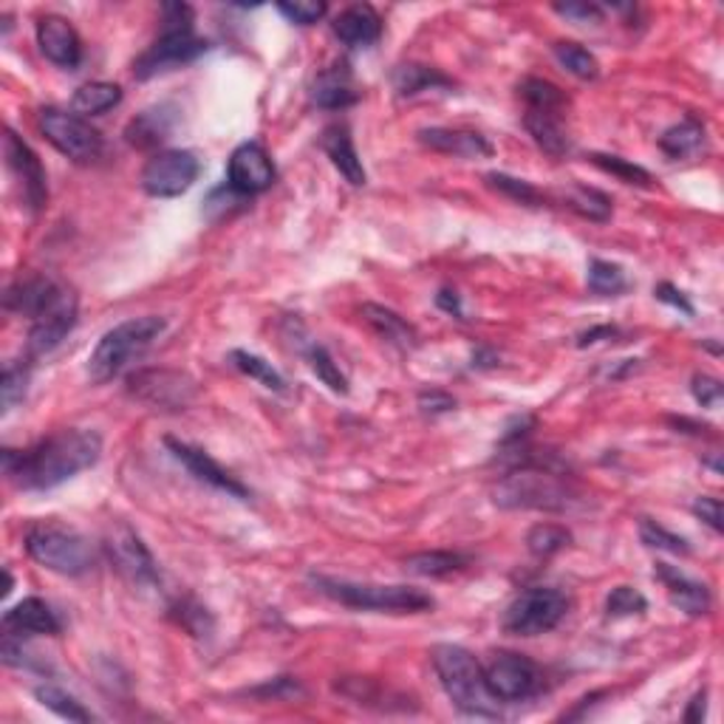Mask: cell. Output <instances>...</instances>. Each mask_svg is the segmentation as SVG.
Wrapping results in <instances>:
<instances>
[{
	"label": "cell",
	"mask_w": 724,
	"mask_h": 724,
	"mask_svg": "<svg viewBox=\"0 0 724 724\" xmlns=\"http://www.w3.org/2000/svg\"><path fill=\"white\" fill-rule=\"evenodd\" d=\"M199 174L201 161L192 150H161L141 170V190L154 199H176L196 185Z\"/></svg>",
	"instance_id": "8fae6325"
},
{
	"label": "cell",
	"mask_w": 724,
	"mask_h": 724,
	"mask_svg": "<svg viewBox=\"0 0 724 724\" xmlns=\"http://www.w3.org/2000/svg\"><path fill=\"white\" fill-rule=\"evenodd\" d=\"M34 696H38L40 705L57 713L60 718H69V722H94V713L85 711L83 702H77L71 693L60 691V688L40 685L38 691H34Z\"/></svg>",
	"instance_id": "d590c367"
},
{
	"label": "cell",
	"mask_w": 724,
	"mask_h": 724,
	"mask_svg": "<svg viewBox=\"0 0 724 724\" xmlns=\"http://www.w3.org/2000/svg\"><path fill=\"white\" fill-rule=\"evenodd\" d=\"M468 564L470 558L468 555H462V552L433 549V552L410 555V558L405 560V571H410V575L417 577H448L453 575V571H462Z\"/></svg>",
	"instance_id": "1f68e13d"
},
{
	"label": "cell",
	"mask_w": 724,
	"mask_h": 724,
	"mask_svg": "<svg viewBox=\"0 0 724 724\" xmlns=\"http://www.w3.org/2000/svg\"><path fill=\"white\" fill-rule=\"evenodd\" d=\"M103 455V437L96 430H57L29 450H3V473L18 490H52L94 468Z\"/></svg>",
	"instance_id": "6da1fadb"
},
{
	"label": "cell",
	"mask_w": 724,
	"mask_h": 724,
	"mask_svg": "<svg viewBox=\"0 0 724 724\" xmlns=\"http://www.w3.org/2000/svg\"><path fill=\"white\" fill-rule=\"evenodd\" d=\"M617 328L615 326H600V328H589V332L580 334V340H577V346L586 348V346H595V343H600L602 337H615Z\"/></svg>",
	"instance_id": "f5cc1de1"
},
{
	"label": "cell",
	"mask_w": 724,
	"mask_h": 724,
	"mask_svg": "<svg viewBox=\"0 0 724 724\" xmlns=\"http://www.w3.org/2000/svg\"><path fill=\"white\" fill-rule=\"evenodd\" d=\"M63 295L65 286H60L57 281H52L49 275H32L27 277V281H18L14 286L7 288L3 306H7V312H12V315L38 321V317L43 315V312H49Z\"/></svg>",
	"instance_id": "d6986e66"
},
{
	"label": "cell",
	"mask_w": 724,
	"mask_h": 724,
	"mask_svg": "<svg viewBox=\"0 0 724 724\" xmlns=\"http://www.w3.org/2000/svg\"><path fill=\"white\" fill-rule=\"evenodd\" d=\"M23 544L34 564L57 575L80 577L94 569V549L88 538L60 521H34L27 529Z\"/></svg>",
	"instance_id": "52a82bcc"
},
{
	"label": "cell",
	"mask_w": 724,
	"mask_h": 724,
	"mask_svg": "<svg viewBox=\"0 0 724 724\" xmlns=\"http://www.w3.org/2000/svg\"><path fill=\"white\" fill-rule=\"evenodd\" d=\"M419 408L424 413H448V410L455 408V399L442 391H422L419 394Z\"/></svg>",
	"instance_id": "681fc988"
},
{
	"label": "cell",
	"mask_w": 724,
	"mask_h": 724,
	"mask_svg": "<svg viewBox=\"0 0 724 724\" xmlns=\"http://www.w3.org/2000/svg\"><path fill=\"white\" fill-rule=\"evenodd\" d=\"M277 12L297 27H312L323 14L328 12L326 3H315V0H301V3H277Z\"/></svg>",
	"instance_id": "f6af8a7d"
},
{
	"label": "cell",
	"mask_w": 724,
	"mask_h": 724,
	"mask_svg": "<svg viewBox=\"0 0 724 724\" xmlns=\"http://www.w3.org/2000/svg\"><path fill=\"white\" fill-rule=\"evenodd\" d=\"M566 611H569V597L564 591L552 589V586H535V589L521 591L510 602V609L504 611V631L515 637L546 634V631L558 629Z\"/></svg>",
	"instance_id": "9c48e42d"
},
{
	"label": "cell",
	"mask_w": 724,
	"mask_h": 724,
	"mask_svg": "<svg viewBox=\"0 0 724 724\" xmlns=\"http://www.w3.org/2000/svg\"><path fill=\"white\" fill-rule=\"evenodd\" d=\"M359 315H363V321H366L385 343H391V346H397V348H405V351L419 346L417 328L410 326L402 315H397L394 308H385V306H379V303H363Z\"/></svg>",
	"instance_id": "484cf974"
},
{
	"label": "cell",
	"mask_w": 724,
	"mask_h": 724,
	"mask_svg": "<svg viewBox=\"0 0 724 724\" xmlns=\"http://www.w3.org/2000/svg\"><path fill=\"white\" fill-rule=\"evenodd\" d=\"M591 161H595L600 170H606V174H611V176H617L620 181H626V185H640V187L651 185V174H648L646 167L634 165V161H629V159H622V156L591 154Z\"/></svg>",
	"instance_id": "b9f144b4"
},
{
	"label": "cell",
	"mask_w": 724,
	"mask_h": 724,
	"mask_svg": "<svg viewBox=\"0 0 724 724\" xmlns=\"http://www.w3.org/2000/svg\"><path fill=\"white\" fill-rule=\"evenodd\" d=\"M119 103H123V88L116 83H85L71 99V111L80 116H99Z\"/></svg>",
	"instance_id": "4dcf8cb0"
},
{
	"label": "cell",
	"mask_w": 724,
	"mask_h": 724,
	"mask_svg": "<svg viewBox=\"0 0 724 724\" xmlns=\"http://www.w3.org/2000/svg\"><path fill=\"white\" fill-rule=\"evenodd\" d=\"M321 148L326 150V156L332 159V165L340 170V176L348 181V185H354V187L366 185L368 181L366 167H363V159H359L357 148H354V139H351V130H348V125H340V123L328 125L321 136Z\"/></svg>",
	"instance_id": "cb8c5ba5"
},
{
	"label": "cell",
	"mask_w": 724,
	"mask_h": 724,
	"mask_svg": "<svg viewBox=\"0 0 724 724\" xmlns=\"http://www.w3.org/2000/svg\"><path fill=\"white\" fill-rule=\"evenodd\" d=\"M165 444L170 448V453L179 459L181 464H185L187 470H190L192 475L199 481H204V484H210V487L221 490V493L232 495V499H241V501H250V490L241 484V481L235 479V475L227 473L224 468H221L216 459H212L210 453H204V450L192 448V444L187 442H179V439H165Z\"/></svg>",
	"instance_id": "ac0fdd59"
},
{
	"label": "cell",
	"mask_w": 724,
	"mask_h": 724,
	"mask_svg": "<svg viewBox=\"0 0 724 724\" xmlns=\"http://www.w3.org/2000/svg\"><path fill=\"white\" fill-rule=\"evenodd\" d=\"M105 549H108L111 564L116 571L130 580L134 586H156L159 584V569H156L154 555L148 546L141 544L139 535L125 524H116L105 538Z\"/></svg>",
	"instance_id": "4fadbf2b"
},
{
	"label": "cell",
	"mask_w": 724,
	"mask_h": 724,
	"mask_svg": "<svg viewBox=\"0 0 724 724\" xmlns=\"http://www.w3.org/2000/svg\"><path fill=\"white\" fill-rule=\"evenodd\" d=\"M484 685L495 702H526L544 688V671L529 657L499 651L484 665Z\"/></svg>",
	"instance_id": "30bf717a"
},
{
	"label": "cell",
	"mask_w": 724,
	"mask_h": 724,
	"mask_svg": "<svg viewBox=\"0 0 724 724\" xmlns=\"http://www.w3.org/2000/svg\"><path fill=\"white\" fill-rule=\"evenodd\" d=\"M484 181H487L493 190L504 192L506 199L518 201V204H529V207L544 204V196H541L538 187H533L524 179H515V176H506V174H487L484 176Z\"/></svg>",
	"instance_id": "ab89813d"
},
{
	"label": "cell",
	"mask_w": 724,
	"mask_h": 724,
	"mask_svg": "<svg viewBox=\"0 0 724 724\" xmlns=\"http://www.w3.org/2000/svg\"><path fill=\"white\" fill-rule=\"evenodd\" d=\"M660 148L671 159H691L705 148V125L693 116H685L680 125H673L660 136Z\"/></svg>",
	"instance_id": "f1b7e54d"
},
{
	"label": "cell",
	"mask_w": 724,
	"mask_h": 724,
	"mask_svg": "<svg viewBox=\"0 0 724 724\" xmlns=\"http://www.w3.org/2000/svg\"><path fill=\"white\" fill-rule=\"evenodd\" d=\"M705 699H707L705 691H699L696 696L691 699V705H688V711H685V722L696 724V722H702V718H705Z\"/></svg>",
	"instance_id": "db71d44e"
},
{
	"label": "cell",
	"mask_w": 724,
	"mask_h": 724,
	"mask_svg": "<svg viewBox=\"0 0 724 724\" xmlns=\"http://www.w3.org/2000/svg\"><path fill=\"white\" fill-rule=\"evenodd\" d=\"M430 657H433V668H437L444 693L459 711L481 718L499 716V707L493 705L495 699L490 696L487 685H484V668L468 648L444 642V646L433 648Z\"/></svg>",
	"instance_id": "5b68a950"
},
{
	"label": "cell",
	"mask_w": 724,
	"mask_h": 724,
	"mask_svg": "<svg viewBox=\"0 0 724 724\" xmlns=\"http://www.w3.org/2000/svg\"><path fill=\"white\" fill-rule=\"evenodd\" d=\"M77 326V297L71 288H65V295L54 303L49 312L32 321V332H29V354L32 357H43V354L54 351L60 343L71 334V328Z\"/></svg>",
	"instance_id": "e0dca14e"
},
{
	"label": "cell",
	"mask_w": 724,
	"mask_h": 724,
	"mask_svg": "<svg viewBox=\"0 0 724 724\" xmlns=\"http://www.w3.org/2000/svg\"><path fill=\"white\" fill-rule=\"evenodd\" d=\"M165 317L145 315L130 317V321L119 323V326H114L111 332H105L103 337H99V343H96L94 351H91L88 368H85L91 382L103 385L111 382L114 377H119L134 359H139L141 354L159 340V334L165 332Z\"/></svg>",
	"instance_id": "277c9868"
},
{
	"label": "cell",
	"mask_w": 724,
	"mask_h": 724,
	"mask_svg": "<svg viewBox=\"0 0 724 724\" xmlns=\"http://www.w3.org/2000/svg\"><path fill=\"white\" fill-rule=\"evenodd\" d=\"M419 141L424 148L437 150V154L462 156V159H481V156H493V145L481 134L473 130H453V128H424L419 130Z\"/></svg>",
	"instance_id": "d4e9b609"
},
{
	"label": "cell",
	"mask_w": 724,
	"mask_h": 724,
	"mask_svg": "<svg viewBox=\"0 0 724 724\" xmlns=\"http://www.w3.org/2000/svg\"><path fill=\"white\" fill-rule=\"evenodd\" d=\"M128 394L156 410H185L196 399V379L167 368H145L128 377Z\"/></svg>",
	"instance_id": "7c38bea8"
},
{
	"label": "cell",
	"mask_w": 724,
	"mask_h": 724,
	"mask_svg": "<svg viewBox=\"0 0 724 724\" xmlns=\"http://www.w3.org/2000/svg\"><path fill=\"white\" fill-rule=\"evenodd\" d=\"M555 60L569 71L571 77L577 80H597L600 77V63H597L595 54L589 49H584L580 43H555Z\"/></svg>",
	"instance_id": "e575fe53"
},
{
	"label": "cell",
	"mask_w": 724,
	"mask_h": 724,
	"mask_svg": "<svg viewBox=\"0 0 724 724\" xmlns=\"http://www.w3.org/2000/svg\"><path fill=\"white\" fill-rule=\"evenodd\" d=\"M29 388V366L23 363H9L7 371H3V385H0V394H3V410H12L20 399L27 397Z\"/></svg>",
	"instance_id": "ee69618b"
},
{
	"label": "cell",
	"mask_w": 724,
	"mask_h": 724,
	"mask_svg": "<svg viewBox=\"0 0 724 724\" xmlns=\"http://www.w3.org/2000/svg\"><path fill=\"white\" fill-rule=\"evenodd\" d=\"M40 134L49 139L57 154L65 159L77 161V165H88V161L103 156V134L85 119V116L74 114V111H60V108H43L38 116Z\"/></svg>",
	"instance_id": "ba28073f"
},
{
	"label": "cell",
	"mask_w": 724,
	"mask_h": 724,
	"mask_svg": "<svg viewBox=\"0 0 724 724\" xmlns=\"http://www.w3.org/2000/svg\"><path fill=\"white\" fill-rule=\"evenodd\" d=\"M493 501L501 510L566 513L575 504V490L555 464L535 453H521L518 464L495 484Z\"/></svg>",
	"instance_id": "7a4b0ae2"
},
{
	"label": "cell",
	"mask_w": 724,
	"mask_h": 724,
	"mask_svg": "<svg viewBox=\"0 0 724 724\" xmlns=\"http://www.w3.org/2000/svg\"><path fill=\"white\" fill-rule=\"evenodd\" d=\"M38 45L57 69H77L83 63V40L63 14H43L38 20Z\"/></svg>",
	"instance_id": "2e32d148"
},
{
	"label": "cell",
	"mask_w": 724,
	"mask_h": 724,
	"mask_svg": "<svg viewBox=\"0 0 724 724\" xmlns=\"http://www.w3.org/2000/svg\"><path fill=\"white\" fill-rule=\"evenodd\" d=\"M564 201L569 210L577 212V216L597 221V224H606V221L611 219V199L606 196V192L595 190V187L575 185L569 192H566Z\"/></svg>",
	"instance_id": "d6a6232c"
},
{
	"label": "cell",
	"mask_w": 724,
	"mask_h": 724,
	"mask_svg": "<svg viewBox=\"0 0 724 724\" xmlns=\"http://www.w3.org/2000/svg\"><path fill=\"white\" fill-rule=\"evenodd\" d=\"M312 586L328 600L340 602L354 611H382V615H419L433 609V597L413 586H379L337 580V577L315 575Z\"/></svg>",
	"instance_id": "8992f818"
},
{
	"label": "cell",
	"mask_w": 724,
	"mask_h": 724,
	"mask_svg": "<svg viewBox=\"0 0 724 724\" xmlns=\"http://www.w3.org/2000/svg\"><path fill=\"white\" fill-rule=\"evenodd\" d=\"M312 99H315V105H321V108L326 111L351 108V105L359 99V94L354 91L346 65H334V69L323 71L321 77L315 80Z\"/></svg>",
	"instance_id": "4316f807"
},
{
	"label": "cell",
	"mask_w": 724,
	"mask_h": 724,
	"mask_svg": "<svg viewBox=\"0 0 724 724\" xmlns=\"http://www.w3.org/2000/svg\"><path fill=\"white\" fill-rule=\"evenodd\" d=\"M332 29L348 49H366L382 38V18L371 3H354L334 18Z\"/></svg>",
	"instance_id": "603a6c76"
},
{
	"label": "cell",
	"mask_w": 724,
	"mask_h": 724,
	"mask_svg": "<svg viewBox=\"0 0 724 724\" xmlns=\"http://www.w3.org/2000/svg\"><path fill=\"white\" fill-rule=\"evenodd\" d=\"M691 391L702 408H713V405H718V399H722V382H718L716 377H707V374H696Z\"/></svg>",
	"instance_id": "7dc6e473"
},
{
	"label": "cell",
	"mask_w": 724,
	"mask_h": 724,
	"mask_svg": "<svg viewBox=\"0 0 724 724\" xmlns=\"http://www.w3.org/2000/svg\"><path fill=\"white\" fill-rule=\"evenodd\" d=\"M174 130V114L167 105H159V108H150L145 114H139L134 123L125 128V139L134 145V148H156L159 141H165Z\"/></svg>",
	"instance_id": "83f0119b"
},
{
	"label": "cell",
	"mask_w": 724,
	"mask_h": 724,
	"mask_svg": "<svg viewBox=\"0 0 724 724\" xmlns=\"http://www.w3.org/2000/svg\"><path fill=\"white\" fill-rule=\"evenodd\" d=\"M450 85H453V80L444 77L442 71L430 69V65L408 63L394 71V88H397L399 96H417L422 91L450 88Z\"/></svg>",
	"instance_id": "f546056e"
},
{
	"label": "cell",
	"mask_w": 724,
	"mask_h": 724,
	"mask_svg": "<svg viewBox=\"0 0 724 724\" xmlns=\"http://www.w3.org/2000/svg\"><path fill=\"white\" fill-rule=\"evenodd\" d=\"M564 116L566 108H544V105H526L524 111V128L529 130L535 145H538L544 154H549L552 159H560V156L569 154L571 148Z\"/></svg>",
	"instance_id": "44dd1931"
},
{
	"label": "cell",
	"mask_w": 724,
	"mask_h": 724,
	"mask_svg": "<svg viewBox=\"0 0 724 724\" xmlns=\"http://www.w3.org/2000/svg\"><path fill=\"white\" fill-rule=\"evenodd\" d=\"M3 156H7L9 170H12L14 179H18L20 192H23V201L29 204V210H43L45 199H49V179H45L40 156L34 154V150L29 148V141L20 139L12 128H7V136H3Z\"/></svg>",
	"instance_id": "9a60e30c"
},
{
	"label": "cell",
	"mask_w": 724,
	"mask_h": 724,
	"mask_svg": "<svg viewBox=\"0 0 724 724\" xmlns=\"http://www.w3.org/2000/svg\"><path fill=\"white\" fill-rule=\"evenodd\" d=\"M437 303H439V308H444V312H448V315L459 317V321L464 317L462 301H459V295H455V292H450V288H442V292H439Z\"/></svg>",
	"instance_id": "816d5d0a"
},
{
	"label": "cell",
	"mask_w": 724,
	"mask_h": 724,
	"mask_svg": "<svg viewBox=\"0 0 724 724\" xmlns=\"http://www.w3.org/2000/svg\"><path fill=\"white\" fill-rule=\"evenodd\" d=\"M654 295L660 297L662 303H671V306L682 308L685 315H693V306H691V301L685 297V292H680V288L671 286V283H660V286L654 288Z\"/></svg>",
	"instance_id": "f907efd6"
},
{
	"label": "cell",
	"mask_w": 724,
	"mask_h": 724,
	"mask_svg": "<svg viewBox=\"0 0 724 724\" xmlns=\"http://www.w3.org/2000/svg\"><path fill=\"white\" fill-rule=\"evenodd\" d=\"M555 12L560 18L575 20V23H600L602 20V9L597 3H558Z\"/></svg>",
	"instance_id": "c3c4849f"
},
{
	"label": "cell",
	"mask_w": 724,
	"mask_h": 724,
	"mask_svg": "<svg viewBox=\"0 0 724 724\" xmlns=\"http://www.w3.org/2000/svg\"><path fill=\"white\" fill-rule=\"evenodd\" d=\"M640 541L648 546V549H660L671 552V555H691V544L680 535L668 533L665 526L657 524L651 518L640 521Z\"/></svg>",
	"instance_id": "60d3db41"
},
{
	"label": "cell",
	"mask_w": 724,
	"mask_h": 724,
	"mask_svg": "<svg viewBox=\"0 0 724 724\" xmlns=\"http://www.w3.org/2000/svg\"><path fill=\"white\" fill-rule=\"evenodd\" d=\"M589 288L602 297L622 295L629 288V277H626V272L617 263L595 258V261H589Z\"/></svg>",
	"instance_id": "74e56055"
},
{
	"label": "cell",
	"mask_w": 724,
	"mask_h": 724,
	"mask_svg": "<svg viewBox=\"0 0 724 724\" xmlns=\"http://www.w3.org/2000/svg\"><path fill=\"white\" fill-rule=\"evenodd\" d=\"M196 14L187 3H165L161 7V32L148 52L134 63L136 80H154L165 71L192 63L207 52V43L196 34Z\"/></svg>",
	"instance_id": "3957f363"
},
{
	"label": "cell",
	"mask_w": 724,
	"mask_h": 724,
	"mask_svg": "<svg viewBox=\"0 0 724 724\" xmlns=\"http://www.w3.org/2000/svg\"><path fill=\"white\" fill-rule=\"evenodd\" d=\"M275 179V161L261 141H244L232 150L230 165H227V185L235 196H258V192L270 190Z\"/></svg>",
	"instance_id": "5bb4252c"
},
{
	"label": "cell",
	"mask_w": 724,
	"mask_h": 724,
	"mask_svg": "<svg viewBox=\"0 0 724 724\" xmlns=\"http://www.w3.org/2000/svg\"><path fill=\"white\" fill-rule=\"evenodd\" d=\"M693 515L705 521V524L711 526L713 533H722V529H724L722 501L713 499V495H699L696 504H693Z\"/></svg>",
	"instance_id": "bcb514c9"
},
{
	"label": "cell",
	"mask_w": 724,
	"mask_h": 724,
	"mask_svg": "<svg viewBox=\"0 0 724 724\" xmlns=\"http://www.w3.org/2000/svg\"><path fill=\"white\" fill-rule=\"evenodd\" d=\"M648 609V600L634 589V586H617L606 597V615L609 617H634Z\"/></svg>",
	"instance_id": "7bdbcfd3"
},
{
	"label": "cell",
	"mask_w": 724,
	"mask_h": 724,
	"mask_svg": "<svg viewBox=\"0 0 724 724\" xmlns=\"http://www.w3.org/2000/svg\"><path fill=\"white\" fill-rule=\"evenodd\" d=\"M230 359L238 371L246 374V377H252L255 382H261L263 388H270V391H275V394L286 391V379H283L275 368H272V363H266V359L258 357V354L241 351V348H238V351L230 354Z\"/></svg>",
	"instance_id": "836d02e7"
},
{
	"label": "cell",
	"mask_w": 724,
	"mask_h": 724,
	"mask_svg": "<svg viewBox=\"0 0 724 724\" xmlns=\"http://www.w3.org/2000/svg\"><path fill=\"white\" fill-rule=\"evenodd\" d=\"M571 544V533L560 524H538L526 535V549L533 552L535 558H552L560 549Z\"/></svg>",
	"instance_id": "8d00e7d4"
},
{
	"label": "cell",
	"mask_w": 724,
	"mask_h": 724,
	"mask_svg": "<svg viewBox=\"0 0 724 724\" xmlns=\"http://www.w3.org/2000/svg\"><path fill=\"white\" fill-rule=\"evenodd\" d=\"M657 580L665 586L668 597L680 611H685L688 617H702L711 611V589L705 584H699L693 577H688L685 571H680L676 566L657 564L654 569Z\"/></svg>",
	"instance_id": "7402d4cb"
},
{
	"label": "cell",
	"mask_w": 724,
	"mask_h": 724,
	"mask_svg": "<svg viewBox=\"0 0 724 724\" xmlns=\"http://www.w3.org/2000/svg\"><path fill=\"white\" fill-rule=\"evenodd\" d=\"M306 359H308V368L317 374V379H321L323 385H328L334 394H348V379L346 374L337 368V363H334V357L328 354L326 346H308L306 351Z\"/></svg>",
	"instance_id": "f35d334b"
},
{
	"label": "cell",
	"mask_w": 724,
	"mask_h": 724,
	"mask_svg": "<svg viewBox=\"0 0 724 724\" xmlns=\"http://www.w3.org/2000/svg\"><path fill=\"white\" fill-rule=\"evenodd\" d=\"M63 631V622H60L57 611L49 606L40 597H27V600H20L18 606L3 615V634H14V637H38V634H49L57 637Z\"/></svg>",
	"instance_id": "ffe728a7"
}]
</instances>
